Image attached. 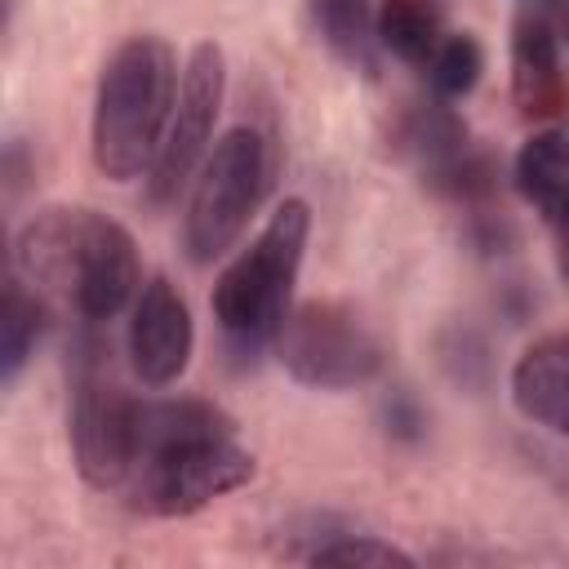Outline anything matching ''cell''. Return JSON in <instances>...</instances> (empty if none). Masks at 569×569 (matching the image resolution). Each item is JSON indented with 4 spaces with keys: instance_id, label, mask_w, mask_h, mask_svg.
Listing matches in <instances>:
<instances>
[{
    "instance_id": "obj_1",
    "label": "cell",
    "mask_w": 569,
    "mask_h": 569,
    "mask_svg": "<svg viewBox=\"0 0 569 569\" xmlns=\"http://www.w3.org/2000/svg\"><path fill=\"white\" fill-rule=\"evenodd\" d=\"M13 267L40 293L62 298L80 320H111L142 289L138 240L89 204H44L13 240Z\"/></svg>"
},
{
    "instance_id": "obj_2",
    "label": "cell",
    "mask_w": 569,
    "mask_h": 569,
    "mask_svg": "<svg viewBox=\"0 0 569 569\" xmlns=\"http://www.w3.org/2000/svg\"><path fill=\"white\" fill-rule=\"evenodd\" d=\"M178 53L164 36L142 31L107 53L89 111V156L102 178L147 182L178 102Z\"/></svg>"
},
{
    "instance_id": "obj_3",
    "label": "cell",
    "mask_w": 569,
    "mask_h": 569,
    "mask_svg": "<svg viewBox=\"0 0 569 569\" xmlns=\"http://www.w3.org/2000/svg\"><path fill=\"white\" fill-rule=\"evenodd\" d=\"M311 240V209L307 200L289 196L262 222V231L218 271L209 307L222 338L236 351H258L276 342L284 316L293 311V284Z\"/></svg>"
},
{
    "instance_id": "obj_4",
    "label": "cell",
    "mask_w": 569,
    "mask_h": 569,
    "mask_svg": "<svg viewBox=\"0 0 569 569\" xmlns=\"http://www.w3.org/2000/svg\"><path fill=\"white\" fill-rule=\"evenodd\" d=\"M271 187V142L253 124L227 129L196 169L182 204V249L196 267H209L236 249L249 218Z\"/></svg>"
},
{
    "instance_id": "obj_5",
    "label": "cell",
    "mask_w": 569,
    "mask_h": 569,
    "mask_svg": "<svg viewBox=\"0 0 569 569\" xmlns=\"http://www.w3.org/2000/svg\"><path fill=\"white\" fill-rule=\"evenodd\" d=\"M271 347L280 369L311 391H356L373 382L387 365V347L373 325L333 298L298 302Z\"/></svg>"
},
{
    "instance_id": "obj_6",
    "label": "cell",
    "mask_w": 569,
    "mask_h": 569,
    "mask_svg": "<svg viewBox=\"0 0 569 569\" xmlns=\"http://www.w3.org/2000/svg\"><path fill=\"white\" fill-rule=\"evenodd\" d=\"M138 396H129L111 369L102 365L98 347L76 360L71 405H67V436L80 476L93 489H124L138 458Z\"/></svg>"
},
{
    "instance_id": "obj_7",
    "label": "cell",
    "mask_w": 569,
    "mask_h": 569,
    "mask_svg": "<svg viewBox=\"0 0 569 569\" xmlns=\"http://www.w3.org/2000/svg\"><path fill=\"white\" fill-rule=\"evenodd\" d=\"M253 471H258L253 453L231 431V436H209V440L178 445V449L142 462L124 489H129L138 511L173 520V516H196L209 502L244 489L253 480Z\"/></svg>"
},
{
    "instance_id": "obj_8",
    "label": "cell",
    "mask_w": 569,
    "mask_h": 569,
    "mask_svg": "<svg viewBox=\"0 0 569 569\" xmlns=\"http://www.w3.org/2000/svg\"><path fill=\"white\" fill-rule=\"evenodd\" d=\"M222 98H227V53L213 40H200L182 62L178 102H173L160 156L147 173L151 204H173L191 187L196 169L204 164V156L213 147V124L222 116Z\"/></svg>"
},
{
    "instance_id": "obj_9",
    "label": "cell",
    "mask_w": 569,
    "mask_h": 569,
    "mask_svg": "<svg viewBox=\"0 0 569 569\" xmlns=\"http://www.w3.org/2000/svg\"><path fill=\"white\" fill-rule=\"evenodd\" d=\"M124 342H129V369L142 387L160 391L187 373L191 351H196V320L173 280H164V276L142 280V289L129 307Z\"/></svg>"
},
{
    "instance_id": "obj_10",
    "label": "cell",
    "mask_w": 569,
    "mask_h": 569,
    "mask_svg": "<svg viewBox=\"0 0 569 569\" xmlns=\"http://www.w3.org/2000/svg\"><path fill=\"white\" fill-rule=\"evenodd\" d=\"M511 102L525 120H551L565 111L560 36L547 13H520L511 27Z\"/></svg>"
},
{
    "instance_id": "obj_11",
    "label": "cell",
    "mask_w": 569,
    "mask_h": 569,
    "mask_svg": "<svg viewBox=\"0 0 569 569\" xmlns=\"http://www.w3.org/2000/svg\"><path fill=\"white\" fill-rule=\"evenodd\" d=\"M507 391L525 422L569 440V329L533 338L516 356Z\"/></svg>"
},
{
    "instance_id": "obj_12",
    "label": "cell",
    "mask_w": 569,
    "mask_h": 569,
    "mask_svg": "<svg viewBox=\"0 0 569 569\" xmlns=\"http://www.w3.org/2000/svg\"><path fill=\"white\" fill-rule=\"evenodd\" d=\"M138 458H133V471L178 445H191V440H209V436H231L236 431V418L204 400V396H164V400H138ZM133 480V476H129Z\"/></svg>"
},
{
    "instance_id": "obj_13",
    "label": "cell",
    "mask_w": 569,
    "mask_h": 569,
    "mask_svg": "<svg viewBox=\"0 0 569 569\" xmlns=\"http://www.w3.org/2000/svg\"><path fill=\"white\" fill-rule=\"evenodd\" d=\"M511 187L547 227L560 222L569 213V129H533L511 160Z\"/></svg>"
},
{
    "instance_id": "obj_14",
    "label": "cell",
    "mask_w": 569,
    "mask_h": 569,
    "mask_svg": "<svg viewBox=\"0 0 569 569\" xmlns=\"http://www.w3.org/2000/svg\"><path fill=\"white\" fill-rule=\"evenodd\" d=\"M373 36L382 53L413 71H427V62L449 36V13L440 0H378Z\"/></svg>"
},
{
    "instance_id": "obj_15",
    "label": "cell",
    "mask_w": 569,
    "mask_h": 569,
    "mask_svg": "<svg viewBox=\"0 0 569 569\" xmlns=\"http://www.w3.org/2000/svg\"><path fill=\"white\" fill-rule=\"evenodd\" d=\"M391 138H396V151L418 164V173H431L436 164H445L449 156H458L471 142L462 116L449 107V98H436V93L409 102L400 111Z\"/></svg>"
},
{
    "instance_id": "obj_16",
    "label": "cell",
    "mask_w": 569,
    "mask_h": 569,
    "mask_svg": "<svg viewBox=\"0 0 569 569\" xmlns=\"http://www.w3.org/2000/svg\"><path fill=\"white\" fill-rule=\"evenodd\" d=\"M44 325H49V311L40 293L27 289L22 276H9L0 298V387H13L22 378V369L31 365L44 338Z\"/></svg>"
},
{
    "instance_id": "obj_17",
    "label": "cell",
    "mask_w": 569,
    "mask_h": 569,
    "mask_svg": "<svg viewBox=\"0 0 569 569\" xmlns=\"http://www.w3.org/2000/svg\"><path fill=\"white\" fill-rule=\"evenodd\" d=\"M307 13H311L316 36L347 67L373 71V53H378V36H373L378 0H307Z\"/></svg>"
},
{
    "instance_id": "obj_18",
    "label": "cell",
    "mask_w": 569,
    "mask_h": 569,
    "mask_svg": "<svg viewBox=\"0 0 569 569\" xmlns=\"http://www.w3.org/2000/svg\"><path fill=\"white\" fill-rule=\"evenodd\" d=\"M422 76H427V89H431L436 98L458 102V98H467V93L480 84V76H485V44H480L471 31H449Z\"/></svg>"
},
{
    "instance_id": "obj_19",
    "label": "cell",
    "mask_w": 569,
    "mask_h": 569,
    "mask_svg": "<svg viewBox=\"0 0 569 569\" xmlns=\"http://www.w3.org/2000/svg\"><path fill=\"white\" fill-rule=\"evenodd\" d=\"M307 560L311 565H369V569H391V565L413 569L418 565L405 547H396L378 533H360V529H325V538H316Z\"/></svg>"
},
{
    "instance_id": "obj_20",
    "label": "cell",
    "mask_w": 569,
    "mask_h": 569,
    "mask_svg": "<svg viewBox=\"0 0 569 569\" xmlns=\"http://www.w3.org/2000/svg\"><path fill=\"white\" fill-rule=\"evenodd\" d=\"M382 422H387V431H391L396 440H418L422 427H427V418H422V409H418V400H413L409 391H391V396H387Z\"/></svg>"
},
{
    "instance_id": "obj_21",
    "label": "cell",
    "mask_w": 569,
    "mask_h": 569,
    "mask_svg": "<svg viewBox=\"0 0 569 569\" xmlns=\"http://www.w3.org/2000/svg\"><path fill=\"white\" fill-rule=\"evenodd\" d=\"M551 253H556V276H560V284L569 289V213L560 218V222H551Z\"/></svg>"
},
{
    "instance_id": "obj_22",
    "label": "cell",
    "mask_w": 569,
    "mask_h": 569,
    "mask_svg": "<svg viewBox=\"0 0 569 569\" xmlns=\"http://www.w3.org/2000/svg\"><path fill=\"white\" fill-rule=\"evenodd\" d=\"M551 27H556L560 44L569 49V0H556V9H551Z\"/></svg>"
}]
</instances>
